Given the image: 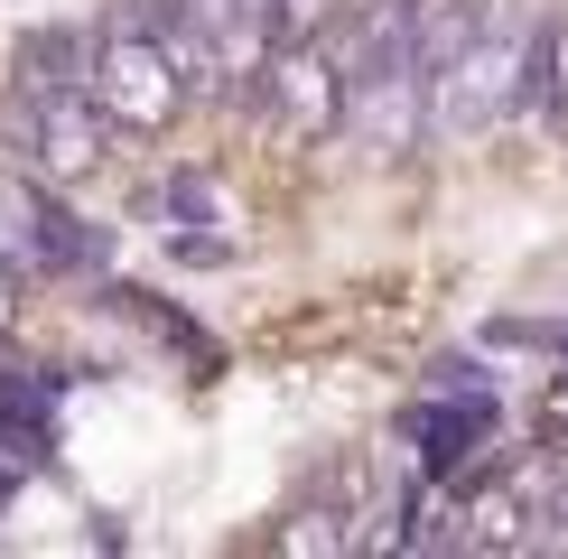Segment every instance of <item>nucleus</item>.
<instances>
[{
  "mask_svg": "<svg viewBox=\"0 0 568 559\" xmlns=\"http://www.w3.org/2000/svg\"><path fill=\"white\" fill-rule=\"evenodd\" d=\"M93 103L112 112V131H169L186 103L178 57L159 47V29H112L93 47Z\"/></svg>",
  "mask_w": 568,
  "mask_h": 559,
  "instance_id": "f257e3e1",
  "label": "nucleus"
},
{
  "mask_svg": "<svg viewBox=\"0 0 568 559\" xmlns=\"http://www.w3.org/2000/svg\"><path fill=\"white\" fill-rule=\"evenodd\" d=\"M103 131H112V112L93 103V84H38V103H29V150H38L47 177H84L93 159H103Z\"/></svg>",
  "mask_w": 568,
  "mask_h": 559,
  "instance_id": "f03ea898",
  "label": "nucleus"
},
{
  "mask_svg": "<svg viewBox=\"0 0 568 559\" xmlns=\"http://www.w3.org/2000/svg\"><path fill=\"white\" fill-rule=\"evenodd\" d=\"M271 103L290 112V131H336L345 122V65L317 47H280L271 57Z\"/></svg>",
  "mask_w": 568,
  "mask_h": 559,
  "instance_id": "7ed1b4c3",
  "label": "nucleus"
},
{
  "mask_svg": "<svg viewBox=\"0 0 568 559\" xmlns=\"http://www.w3.org/2000/svg\"><path fill=\"white\" fill-rule=\"evenodd\" d=\"M159 215H169V224H186V233H205V243H224V233H233V196H224V177L186 169V177H169Z\"/></svg>",
  "mask_w": 568,
  "mask_h": 559,
  "instance_id": "20e7f679",
  "label": "nucleus"
},
{
  "mask_svg": "<svg viewBox=\"0 0 568 559\" xmlns=\"http://www.w3.org/2000/svg\"><path fill=\"white\" fill-rule=\"evenodd\" d=\"M531 103L568 131V19H559L550 38H540V57H531Z\"/></svg>",
  "mask_w": 568,
  "mask_h": 559,
  "instance_id": "39448f33",
  "label": "nucleus"
},
{
  "mask_svg": "<svg viewBox=\"0 0 568 559\" xmlns=\"http://www.w3.org/2000/svg\"><path fill=\"white\" fill-rule=\"evenodd\" d=\"M466 541H494V550H513V541H531V512H523V495H513V485H504V495H485L476 512H466Z\"/></svg>",
  "mask_w": 568,
  "mask_h": 559,
  "instance_id": "423d86ee",
  "label": "nucleus"
},
{
  "mask_svg": "<svg viewBox=\"0 0 568 559\" xmlns=\"http://www.w3.org/2000/svg\"><path fill=\"white\" fill-rule=\"evenodd\" d=\"M271 541H280V550H345V522H336V512H290Z\"/></svg>",
  "mask_w": 568,
  "mask_h": 559,
  "instance_id": "0eeeda50",
  "label": "nucleus"
},
{
  "mask_svg": "<svg viewBox=\"0 0 568 559\" xmlns=\"http://www.w3.org/2000/svg\"><path fill=\"white\" fill-rule=\"evenodd\" d=\"M10 308H19V289H10V271H0V336H10Z\"/></svg>",
  "mask_w": 568,
  "mask_h": 559,
  "instance_id": "6e6552de",
  "label": "nucleus"
}]
</instances>
